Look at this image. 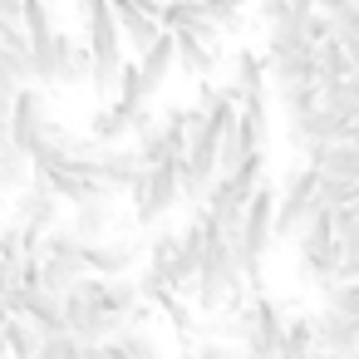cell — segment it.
<instances>
[{"mask_svg":"<svg viewBox=\"0 0 359 359\" xmlns=\"http://www.w3.org/2000/svg\"><path fill=\"white\" fill-rule=\"evenodd\" d=\"M79 20H84V45L94 55V94L109 104L118 94V74H123V30H118V11L114 0H79Z\"/></svg>","mask_w":359,"mask_h":359,"instance_id":"1","label":"cell"},{"mask_svg":"<svg viewBox=\"0 0 359 359\" xmlns=\"http://www.w3.org/2000/svg\"><path fill=\"white\" fill-rule=\"evenodd\" d=\"M182 163V158H177ZM177 163H158V168H143V177L128 187V197H133V217L138 222H163L177 202H187L182 197V168Z\"/></svg>","mask_w":359,"mask_h":359,"instance_id":"2","label":"cell"},{"mask_svg":"<svg viewBox=\"0 0 359 359\" xmlns=\"http://www.w3.org/2000/svg\"><path fill=\"white\" fill-rule=\"evenodd\" d=\"M172 35H177V60H182V69H187L192 79H212L217 65H222V30H217L212 20H202V25H187V30H172Z\"/></svg>","mask_w":359,"mask_h":359,"instance_id":"3","label":"cell"},{"mask_svg":"<svg viewBox=\"0 0 359 359\" xmlns=\"http://www.w3.org/2000/svg\"><path fill=\"white\" fill-rule=\"evenodd\" d=\"M158 6L163 0H114V11H118V30H123V40H128V50L133 55H148L168 30H163V20H158Z\"/></svg>","mask_w":359,"mask_h":359,"instance_id":"4","label":"cell"},{"mask_svg":"<svg viewBox=\"0 0 359 359\" xmlns=\"http://www.w3.org/2000/svg\"><path fill=\"white\" fill-rule=\"evenodd\" d=\"M50 128H55V123H50V109H45L40 84H25V89H20V99H15V114H11V138H15V148L30 158Z\"/></svg>","mask_w":359,"mask_h":359,"instance_id":"5","label":"cell"},{"mask_svg":"<svg viewBox=\"0 0 359 359\" xmlns=\"http://www.w3.org/2000/svg\"><path fill=\"white\" fill-rule=\"evenodd\" d=\"M315 330H320V349H330V354H339V359L359 354V320H354V315L325 305V310L315 315Z\"/></svg>","mask_w":359,"mask_h":359,"instance_id":"6","label":"cell"},{"mask_svg":"<svg viewBox=\"0 0 359 359\" xmlns=\"http://www.w3.org/2000/svg\"><path fill=\"white\" fill-rule=\"evenodd\" d=\"M128 133H138V123H133V114H128L118 99H109V104H99V109H94V118H89V138H94V143L118 148Z\"/></svg>","mask_w":359,"mask_h":359,"instance_id":"7","label":"cell"},{"mask_svg":"<svg viewBox=\"0 0 359 359\" xmlns=\"http://www.w3.org/2000/svg\"><path fill=\"white\" fill-rule=\"evenodd\" d=\"M138 69H143V84H148V94H163V84H168V74L172 69H182V60H177V35L168 30L148 55H138Z\"/></svg>","mask_w":359,"mask_h":359,"instance_id":"8","label":"cell"},{"mask_svg":"<svg viewBox=\"0 0 359 359\" xmlns=\"http://www.w3.org/2000/svg\"><path fill=\"white\" fill-rule=\"evenodd\" d=\"M266 74H271L266 50H236L231 55V89H236V99L266 94Z\"/></svg>","mask_w":359,"mask_h":359,"instance_id":"9","label":"cell"},{"mask_svg":"<svg viewBox=\"0 0 359 359\" xmlns=\"http://www.w3.org/2000/svg\"><path fill=\"white\" fill-rule=\"evenodd\" d=\"M84 246H89V271L94 276H123L138 261L133 241H84Z\"/></svg>","mask_w":359,"mask_h":359,"instance_id":"10","label":"cell"},{"mask_svg":"<svg viewBox=\"0 0 359 359\" xmlns=\"http://www.w3.org/2000/svg\"><path fill=\"white\" fill-rule=\"evenodd\" d=\"M310 163L325 172V177H349V182H359V148L354 143H325V148H310Z\"/></svg>","mask_w":359,"mask_h":359,"instance_id":"11","label":"cell"},{"mask_svg":"<svg viewBox=\"0 0 359 359\" xmlns=\"http://www.w3.org/2000/svg\"><path fill=\"white\" fill-rule=\"evenodd\" d=\"M109 344V359H168L158 344H153V334L143 330V325H128V330H118L114 339H104Z\"/></svg>","mask_w":359,"mask_h":359,"instance_id":"12","label":"cell"},{"mask_svg":"<svg viewBox=\"0 0 359 359\" xmlns=\"http://www.w3.org/2000/svg\"><path fill=\"white\" fill-rule=\"evenodd\" d=\"M6 339H11V354H15V359H35L50 334H45L30 315H11V320H6Z\"/></svg>","mask_w":359,"mask_h":359,"instance_id":"13","label":"cell"},{"mask_svg":"<svg viewBox=\"0 0 359 359\" xmlns=\"http://www.w3.org/2000/svg\"><path fill=\"white\" fill-rule=\"evenodd\" d=\"M320 104L334 109L339 118H359V74L334 79V84H320Z\"/></svg>","mask_w":359,"mask_h":359,"instance_id":"14","label":"cell"},{"mask_svg":"<svg viewBox=\"0 0 359 359\" xmlns=\"http://www.w3.org/2000/svg\"><path fill=\"white\" fill-rule=\"evenodd\" d=\"M251 6H256V0H207V20H212L222 35H241Z\"/></svg>","mask_w":359,"mask_h":359,"instance_id":"15","label":"cell"},{"mask_svg":"<svg viewBox=\"0 0 359 359\" xmlns=\"http://www.w3.org/2000/svg\"><path fill=\"white\" fill-rule=\"evenodd\" d=\"M158 20H163V30L202 25V20H207V0H163V6H158Z\"/></svg>","mask_w":359,"mask_h":359,"instance_id":"16","label":"cell"},{"mask_svg":"<svg viewBox=\"0 0 359 359\" xmlns=\"http://www.w3.org/2000/svg\"><path fill=\"white\" fill-rule=\"evenodd\" d=\"M177 251H182V231H163V236H153V241H148V271H158V276L172 280Z\"/></svg>","mask_w":359,"mask_h":359,"instance_id":"17","label":"cell"},{"mask_svg":"<svg viewBox=\"0 0 359 359\" xmlns=\"http://www.w3.org/2000/svg\"><path fill=\"white\" fill-rule=\"evenodd\" d=\"M320 202H325V207H349V202H359V182H349V177H325V172H320Z\"/></svg>","mask_w":359,"mask_h":359,"instance_id":"18","label":"cell"},{"mask_svg":"<svg viewBox=\"0 0 359 359\" xmlns=\"http://www.w3.org/2000/svg\"><path fill=\"white\" fill-rule=\"evenodd\" d=\"M79 349H84V339H79V334H69V330H60V334H50V339H45V349H40L35 359H79Z\"/></svg>","mask_w":359,"mask_h":359,"instance_id":"19","label":"cell"},{"mask_svg":"<svg viewBox=\"0 0 359 359\" xmlns=\"http://www.w3.org/2000/svg\"><path fill=\"white\" fill-rule=\"evenodd\" d=\"M20 79L15 74H6V69H0V123H11V114H15V99H20Z\"/></svg>","mask_w":359,"mask_h":359,"instance_id":"20","label":"cell"},{"mask_svg":"<svg viewBox=\"0 0 359 359\" xmlns=\"http://www.w3.org/2000/svg\"><path fill=\"white\" fill-rule=\"evenodd\" d=\"M251 11H256V15H261V25L271 30V25H276V20H285V15H290L295 6H290V0H256Z\"/></svg>","mask_w":359,"mask_h":359,"instance_id":"21","label":"cell"},{"mask_svg":"<svg viewBox=\"0 0 359 359\" xmlns=\"http://www.w3.org/2000/svg\"><path fill=\"white\" fill-rule=\"evenodd\" d=\"M187 359H241V354H231L226 344H202V349H187Z\"/></svg>","mask_w":359,"mask_h":359,"instance_id":"22","label":"cell"},{"mask_svg":"<svg viewBox=\"0 0 359 359\" xmlns=\"http://www.w3.org/2000/svg\"><path fill=\"white\" fill-rule=\"evenodd\" d=\"M344 143H354V148H359V118H349V123H344Z\"/></svg>","mask_w":359,"mask_h":359,"instance_id":"23","label":"cell"},{"mask_svg":"<svg viewBox=\"0 0 359 359\" xmlns=\"http://www.w3.org/2000/svg\"><path fill=\"white\" fill-rule=\"evenodd\" d=\"M0 359H15L11 354V339H6V325H0Z\"/></svg>","mask_w":359,"mask_h":359,"instance_id":"24","label":"cell"},{"mask_svg":"<svg viewBox=\"0 0 359 359\" xmlns=\"http://www.w3.org/2000/svg\"><path fill=\"white\" fill-rule=\"evenodd\" d=\"M290 6H295V11H315V0H290Z\"/></svg>","mask_w":359,"mask_h":359,"instance_id":"25","label":"cell"}]
</instances>
